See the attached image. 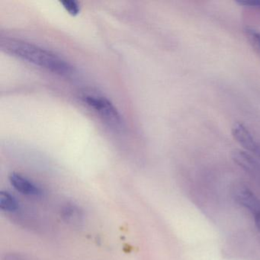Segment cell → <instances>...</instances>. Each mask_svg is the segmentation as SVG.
I'll return each mask as SVG.
<instances>
[{
  "instance_id": "7a4b0ae2",
  "label": "cell",
  "mask_w": 260,
  "mask_h": 260,
  "mask_svg": "<svg viewBox=\"0 0 260 260\" xmlns=\"http://www.w3.org/2000/svg\"><path fill=\"white\" fill-rule=\"evenodd\" d=\"M82 100L106 125L116 132L124 128L122 116L110 100L96 94H84Z\"/></svg>"
},
{
  "instance_id": "277c9868",
  "label": "cell",
  "mask_w": 260,
  "mask_h": 260,
  "mask_svg": "<svg viewBox=\"0 0 260 260\" xmlns=\"http://www.w3.org/2000/svg\"><path fill=\"white\" fill-rule=\"evenodd\" d=\"M232 135L234 139L246 151L252 153L260 159V144L244 124L240 122L235 123L232 127Z\"/></svg>"
},
{
  "instance_id": "7c38bea8",
  "label": "cell",
  "mask_w": 260,
  "mask_h": 260,
  "mask_svg": "<svg viewBox=\"0 0 260 260\" xmlns=\"http://www.w3.org/2000/svg\"><path fill=\"white\" fill-rule=\"evenodd\" d=\"M254 220H255V225L260 232V212L254 216Z\"/></svg>"
},
{
  "instance_id": "ba28073f",
  "label": "cell",
  "mask_w": 260,
  "mask_h": 260,
  "mask_svg": "<svg viewBox=\"0 0 260 260\" xmlns=\"http://www.w3.org/2000/svg\"><path fill=\"white\" fill-rule=\"evenodd\" d=\"M246 37L254 51L260 56V32L253 29L246 31Z\"/></svg>"
},
{
  "instance_id": "5b68a950",
  "label": "cell",
  "mask_w": 260,
  "mask_h": 260,
  "mask_svg": "<svg viewBox=\"0 0 260 260\" xmlns=\"http://www.w3.org/2000/svg\"><path fill=\"white\" fill-rule=\"evenodd\" d=\"M232 159L240 168L252 177L260 180V164L250 153L244 150H235L232 153Z\"/></svg>"
},
{
  "instance_id": "9c48e42d",
  "label": "cell",
  "mask_w": 260,
  "mask_h": 260,
  "mask_svg": "<svg viewBox=\"0 0 260 260\" xmlns=\"http://www.w3.org/2000/svg\"><path fill=\"white\" fill-rule=\"evenodd\" d=\"M63 217L67 221L76 222L81 217L80 211L74 206H66L63 210Z\"/></svg>"
},
{
  "instance_id": "8fae6325",
  "label": "cell",
  "mask_w": 260,
  "mask_h": 260,
  "mask_svg": "<svg viewBox=\"0 0 260 260\" xmlns=\"http://www.w3.org/2000/svg\"><path fill=\"white\" fill-rule=\"evenodd\" d=\"M236 3L243 7L260 10V0H240Z\"/></svg>"
},
{
  "instance_id": "52a82bcc",
  "label": "cell",
  "mask_w": 260,
  "mask_h": 260,
  "mask_svg": "<svg viewBox=\"0 0 260 260\" xmlns=\"http://www.w3.org/2000/svg\"><path fill=\"white\" fill-rule=\"evenodd\" d=\"M19 202L9 191L0 192V209L5 212L13 213L19 210Z\"/></svg>"
},
{
  "instance_id": "8992f818",
  "label": "cell",
  "mask_w": 260,
  "mask_h": 260,
  "mask_svg": "<svg viewBox=\"0 0 260 260\" xmlns=\"http://www.w3.org/2000/svg\"><path fill=\"white\" fill-rule=\"evenodd\" d=\"M10 182L12 186L21 194L29 196H39L42 194V189L39 185L19 173H11Z\"/></svg>"
},
{
  "instance_id": "30bf717a",
  "label": "cell",
  "mask_w": 260,
  "mask_h": 260,
  "mask_svg": "<svg viewBox=\"0 0 260 260\" xmlns=\"http://www.w3.org/2000/svg\"><path fill=\"white\" fill-rule=\"evenodd\" d=\"M60 4L63 5V8L72 16H77L80 13V4L75 0H63Z\"/></svg>"
},
{
  "instance_id": "3957f363",
  "label": "cell",
  "mask_w": 260,
  "mask_h": 260,
  "mask_svg": "<svg viewBox=\"0 0 260 260\" xmlns=\"http://www.w3.org/2000/svg\"><path fill=\"white\" fill-rule=\"evenodd\" d=\"M231 193L234 201L247 209L252 215L260 212V199L246 185L237 184L233 187Z\"/></svg>"
},
{
  "instance_id": "4fadbf2b",
  "label": "cell",
  "mask_w": 260,
  "mask_h": 260,
  "mask_svg": "<svg viewBox=\"0 0 260 260\" xmlns=\"http://www.w3.org/2000/svg\"><path fill=\"white\" fill-rule=\"evenodd\" d=\"M4 260H21L20 258H18L17 256L14 255H6L5 258H4Z\"/></svg>"
},
{
  "instance_id": "6da1fadb",
  "label": "cell",
  "mask_w": 260,
  "mask_h": 260,
  "mask_svg": "<svg viewBox=\"0 0 260 260\" xmlns=\"http://www.w3.org/2000/svg\"><path fill=\"white\" fill-rule=\"evenodd\" d=\"M1 48L7 54L60 76L71 75L73 67L58 54L26 41L17 39L1 40Z\"/></svg>"
}]
</instances>
